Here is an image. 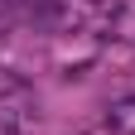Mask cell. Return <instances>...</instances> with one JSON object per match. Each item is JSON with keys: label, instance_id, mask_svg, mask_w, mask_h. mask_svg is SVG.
<instances>
[{"label": "cell", "instance_id": "6da1fadb", "mask_svg": "<svg viewBox=\"0 0 135 135\" xmlns=\"http://www.w3.org/2000/svg\"><path fill=\"white\" fill-rule=\"evenodd\" d=\"M24 121H34V111L0 101V135H24Z\"/></svg>", "mask_w": 135, "mask_h": 135}]
</instances>
